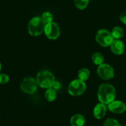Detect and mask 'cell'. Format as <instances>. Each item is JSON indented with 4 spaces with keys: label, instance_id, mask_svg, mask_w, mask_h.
Here are the masks:
<instances>
[{
    "label": "cell",
    "instance_id": "cell-19",
    "mask_svg": "<svg viewBox=\"0 0 126 126\" xmlns=\"http://www.w3.org/2000/svg\"><path fill=\"white\" fill-rule=\"evenodd\" d=\"M103 126H121V125L117 120L110 118L104 123Z\"/></svg>",
    "mask_w": 126,
    "mask_h": 126
},
{
    "label": "cell",
    "instance_id": "cell-21",
    "mask_svg": "<svg viewBox=\"0 0 126 126\" xmlns=\"http://www.w3.org/2000/svg\"><path fill=\"white\" fill-rule=\"evenodd\" d=\"M61 87V85L60 82L54 81V82L52 84L51 86L49 88H52L53 89L55 90V91H56V90L60 89Z\"/></svg>",
    "mask_w": 126,
    "mask_h": 126
},
{
    "label": "cell",
    "instance_id": "cell-17",
    "mask_svg": "<svg viewBox=\"0 0 126 126\" xmlns=\"http://www.w3.org/2000/svg\"><path fill=\"white\" fill-rule=\"evenodd\" d=\"M89 0H74L75 6L79 9H84L87 6Z\"/></svg>",
    "mask_w": 126,
    "mask_h": 126
},
{
    "label": "cell",
    "instance_id": "cell-8",
    "mask_svg": "<svg viewBox=\"0 0 126 126\" xmlns=\"http://www.w3.org/2000/svg\"><path fill=\"white\" fill-rule=\"evenodd\" d=\"M44 32L48 38L56 39L60 34V28L56 23L51 22L45 25Z\"/></svg>",
    "mask_w": 126,
    "mask_h": 126
},
{
    "label": "cell",
    "instance_id": "cell-5",
    "mask_svg": "<svg viewBox=\"0 0 126 126\" xmlns=\"http://www.w3.org/2000/svg\"><path fill=\"white\" fill-rule=\"evenodd\" d=\"M114 39L111 33L106 30H100L96 33V42L103 47H107L111 45Z\"/></svg>",
    "mask_w": 126,
    "mask_h": 126
},
{
    "label": "cell",
    "instance_id": "cell-4",
    "mask_svg": "<svg viewBox=\"0 0 126 126\" xmlns=\"http://www.w3.org/2000/svg\"><path fill=\"white\" fill-rule=\"evenodd\" d=\"M86 90V84L80 79H75L70 82L68 86V92L72 96L80 95Z\"/></svg>",
    "mask_w": 126,
    "mask_h": 126
},
{
    "label": "cell",
    "instance_id": "cell-12",
    "mask_svg": "<svg viewBox=\"0 0 126 126\" xmlns=\"http://www.w3.org/2000/svg\"><path fill=\"white\" fill-rule=\"evenodd\" d=\"M85 123V118L81 114H75L70 119V124L72 126H84Z\"/></svg>",
    "mask_w": 126,
    "mask_h": 126
},
{
    "label": "cell",
    "instance_id": "cell-6",
    "mask_svg": "<svg viewBox=\"0 0 126 126\" xmlns=\"http://www.w3.org/2000/svg\"><path fill=\"white\" fill-rule=\"evenodd\" d=\"M38 83L37 80L33 78H26L22 81L21 84V90L23 92L28 94L35 93L37 90Z\"/></svg>",
    "mask_w": 126,
    "mask_h": 126
},
{
    "label": "cell",
    "instance_id": "cell-22",
    "mask_svg": "<svg viewBox=\"0 0 126 126\" xmlns=\"http://www.w3.org/2000/svg\"><path fill=\"white\" fill-rule=\"evenodd\" d=\"M120 20L123 23H124L125 25H126V11L123 12L120 16Z\"/></svg>",
    "mask_w": 126,
    "mask_h": 126
},
{
    "label": "cell",
    "instance_id": "cell-3",
    "mask_svg": "<svg viewBox=\"0 0 126 126\" xmlns=\"http://www.w3.org/2000/svg\"><path fill=\"white\" fill-rule=\"evenodd\" d=\"M54 81L53 75L48 71H40L37 76V83L42 88H49Z\"/></svg>",
    "mask_w": 126,
    "mask_h": 126
},
{
    "label": "cell",
    "instance_id": "cell-18",
    "mask_svg": "<svg viewBox=\"0 0 126 126\" xmlns=\"http://www.w3.org/2000/svg\"><path fill=\"white\" fill-rule=\"evenodd\" d=\"M42 19L43 20V21L45 24H47V23H49L52 22V20H53V16L49 12H46L42 15Z\"/></svg>",
    "mask_w": 126,
    "mask_h": 126
},
{
    "label": "cell",
    "instance_id": "cell-10",
    "mask_svg": "<svg viewBox=\"0 0 126 126\" xmlns=\"http://www.w3.org/2000/svg\"><path fill=\"white\" fill-rule=\"evenodd\" d=\"M111 46V51L116 55H121L123 54L125 49V46L123 42L119 39H116L112 41Z\"/></svg>",
    "mask_w": 126,
    "mask_h": 126
},
{
    "label": "cell",
    "instance_id": "cell-13",
    "mask_svg": "<svg viewBox=\"0 0 126 126\" xmlns=\"http://www.w3.org/2000/svg\"><path fill=\"white\" fill-rule=\"evenodd\" d=\"M44 97L48 102H53L56 98V92L52 88H48L44 94Z\"/></svg>",
    "mask_w": 126,
    "mask_h": 126
},
{
    "label": "cell",
    "instance_id": "cell-20",
    "mask_svg": "<svg viewBox=\"0 0 126 126\" xmlns=\"http://www.w3.org/2000/svg\"><path fill=\"white\" fill-rule=\"evenodd\" d=\"M9 81V78L8 75L6 74H0V84H6Z\"/></svg>",
    "mask_w": 126,
    "mask_h": 126
},
{
    "label": "cell",
    "instance_id": "cell-14",
    "mask_svg": "<svg viewBox=\"0 0 126 126\" xmlns=\"http://www.w3.org/2000/svg\"><path fill=\"white\" fill-rule=\"evenodd\" d=\"M112 36L114 39H119L120 38H122L124 35V30L121 27H115L112 29V32H111Z\"/></svg>",
    "mask_w": 126,
    "mask_h": 126
},
{
    "label": "cell",
    "instance_id": "cell-7",
    "mask_svg": "<svg viewBox=\"0 0 126 126\" xmlns=\"http://www.w3.org/2000/svg\"><path fill=\"white\" fill-rule=\"evenodd\" d=\"M97 74L102 79L108 80L114 77V71L112 66L103 63L99 65L97 69Z\"/></svg>",
    "mask_w": 126,
    "mask_h": 126
},
{
    "label": "cell",
    "instance_id": "cell-9",
    "mask_svg": "<svg viewBox=\"0 0 126 126\" xmlns=\"http://www.w3.org/2000/svg\"><path fill=\"white\" fill-rule=\"evenodd\" d=\"M108 109L110 111L116 114L123 113L126 110V106L122 101H112L108 104Z\"/></svg>",
    "mask_w": 126,
    "mask_h": 126
},
{
    "label": "cell",
    "instance_id": "cell-23",
    "mask_svg": "<svg viewBox=\"0 0 126 126\" xmlns=\"http://www.w3.org/2000/svg\"><path fill=\"white\" fill-rule=\"evenodd\" d=\"M1 63H0V71H1Z\"/></svg>",
    "mask_w": 126,
    "mask_h": 126
},
{
    "label": "cell",
    "instance_id": "cell-1",
    "mask_svg": "<svg viewBox=\"0 0 126 126\" xmlns=\"http://www.w3.org/2000/svg\"><path fill=\"white\" fill-rule=\"evenodd\" d=\"M116 96V90L112 85L102 84L98 90V98L101 103L108 105L114 100Z\"/></svg>",
    "mask_w": 126,
    "mask_h": 126
},
{
    "label": "cell",
    "instance_id": "cell-16",
    "mask_svg": "<svg viewBox=\"0 0 126 126\" xmlns=\"http://www.w3.org/2000/svg\"><path fill=\"white\" fill-rule=\"evenodd\" d=\"M93 62L97 65H100L103 63L104 57L101 53L95 52L92 55Z\"/></svg>",
    "mask_w": 126,
    "mask_h": 126
},
{
    "label": "cell",
    "instance_id": "cell-15",
    "mask_svg": "<svg viewBox=\"0 0 126 126\" xmlns=\"http://www.w3.org/2000/svg\"><path fill=\"white\" fill-rule=\"evenodd\" d=\"M89 76H90V71L87 68H85L80 69L78 73L79 79L83 81H86L88 79Z\"/></svg>",
    "mask_w": 126,
    "mask_h": 126
},
{
    "label": "cell",
    "instance_id": "cell-11",
    "mask_svg": "<svg viewBox=\"0 0 126 126\" xmlns=\"http://www.w3.org/2000/svg\"><path fill=\"white\" fill-rule=\"evenodd\" d=\"M106 107L103 103H98L95 107L93 110V115L95 118L100 119L106 114Z\"/></svg>",
    "mask_w": 126,
    "mask_h": 126
},
{
    "label": "cell",
    "instance_id": "cell-2",
    "mask_svg": "<svg viewBox=\"0 0 126 126\" xmlns=\"http://www.w3.org/2000/svg\"><path fill=\"white\" fill-rule=\"evenodd\" d=\"M45 23L42 18L36 17H33L28 23V31L30 34L33 36H39L44 31Z\"/></svg>",
    "mask_w": 126,
    "mask_h": 126
}]
</instances>
